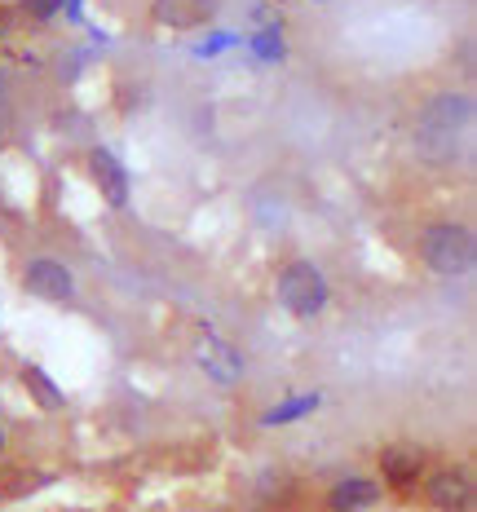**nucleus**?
I'll use <instances>...</instances> for the list:
<instances>
[{"mask_svg": "<svg viewBox=\"0 0 477 512\" xmlns=\"http://www.w3.org/2000/svg\"><path fill=\"white\" fill-rule=\"evenodd\" d=\"M318 5H323V0H318Z\"/></svg>", "mask_w": 477, "mask_h": 512, "instance_id": "17", "label": "nucleus"}, {"mask_svg": "<svg viewBox=\"0 0 477 512\" xmlns=\"http://www.w3.org/2000/svg\"><path fill=\"white\" fill-rule=\"evenodd\" d=\"M279 301L296 318H318L327 309V301H332L327 274L314 261H288L279 270Z\"/></svg>", "mask_w": 477, "mask_h": 512, "instance_id": "3", "label": "nucleus"}, {"mask_svg": "<svg viewBox=\"0 0 477 512\" xmlns=\"http://www.w3.org/2000/svg\"><path fill=\"white\" fill-rule=\"evenodd\" d=\"M318 407V393H305V398H296V402H283V407H270L261 415V424L265 429H274V424H292V420H301L305 411H314Z\"/></svg>", "mask_w": 477, "mask_h": 512, "instance_id": "12", "label": "nucleus"}, {"mask_svg": "<svg viewBox=\"0 0 477 512\" xmlns=\"http://www.w3.org/2000/svg\"><path fill=\"white\" fill-rule=\"evenodd\" d=\"M257 53H261L265 62H279V58H283V36H279V23H274V27H265L261 36H257Z\"/></svg>", "mask_w": 477, "mask_h": 512, "instance_id": "13", "label": "nucleus"}, {"mask_svg": "<svg viewBox=\"0 0 477 512\" xmlns=\"http://www.w3.org/2000/svg\"><path fill=\"white\" fill-rule=\"evenodd\" d=\"M217 18V0H151V23L168 31H199Z\"/></svg>", "mask_w": 477, "mask_h": 512, "instance_id": "6", "label": "nucleus"}, {"mask_svg": "<svg viewBox=\"0 0 477 512\" xmlns=\"http://www.w3.org/2000/svg\"><path fill=\"white\" fill-rule=\"evenodd\" d=\"M89 168H93V181H98L106 204H111V208H129V168H124L111 151H93Z\"/></svg>", "mask_w": 477, "mask_h": 512, "instance_id": "10", "label": "nucleus"}, {"mask_svg": "<svg viewBox=\"0 0 477 512\" xmlns=\"http://www.w3.org/2000/svg\"><path fill=\"white\" fill-rule=\"evenodd\" d=\"M424 504L433 512H469L473 508V477L464 468H438L424 477Z\"/></svg>", "mask_w": 477, "mask_h": 512, "instance_id": "5", "label": "nucleus"}, {"mask_svg": "<svg viewBox=\"0 0 477 512\" xmlns=\"http://www.w3.org/2000/svg\"><path fill=\"white\" fill-rule=\"evenodd\" d=\"M23 287L49 305H67L76 296V274L62 261H53V256H31L23 265Z\"/></svg>", "mask_w": 477, "mask_h": 512, "instance_id": "4", "label": "nucleus"}, {"mask_svg": "<svg viewBox=\"0 0 477 512\" xmlns=\"http://www.w3.org/2000/svg\"><path fill=\"white\" fill-rule=\"evenodd\" d=\"M0 102H5V80H0Z\"/></svg>", "mask_w": 477, "mask_h": 512, "instance_id": "16", "label": "nucleus"}, {"mask_svg": "<svg viewBox=\"0 0 477 512\" xmlns=\"http://www.w3.org/2000/svg\"><path fill=\"white\" fill-rule=\"evenodd\" d=\"M469 128H473V98L460 89H442L420 106L416 151L429 164H451L460 155V146L469 142Z\"/></svg>", "mask_w": 477, "mask_h": 512, "instance_id": "1", "label": "nucleus"}, {"mask_svg": "<svg viewBox=\"0 0 477 512\" xmlns=\"http://www.w3.org/2000/svg\"><path fill=\"white\" fill-rule=\"evenodd\" d=\"M62 5H67V0H27V9H31L36 18H53Z\"/></svg>", "mask_w": 477, "mask_h": 512, "instance_id": "14", "label": "nucleus"}, {"mask_svg": "<svg viewBox=\"0 0 477 512\" xmlns=\"http://www.w3.org/2000/svg\"><path fill=\"white\" fill-rule=\"evenodd\" d=\"M0 455H5V429H0Z\"/></svg>", "mask_w": 477, "mask_h": 512, "instance_id": "15", "label": "nucleus"}, {"mask_svg": "<svg viewBox=\"0 0 477 512\" xmlns=\"http://www.w3.org/2000/svg\"><path fill=\"white\" fill-rule=\"evenodd\" d=\"M473 230L455 226V221H433V226L420 230V261L429 265L438 279H464L473 270Z\"/></svg>", "mask_w": 477, "mask_h": 512, "instance_id": "2", "label": "nucleus"}, {"mask_svg": "<svg viewBox=\"0 0 477 512\" xmlns=\"http://www.w3.org/2000/svg\"><path fill=\"white\" fill-rule=\"evenodd\" d=\"M195 354H199V367H204L217 384H239V376H243V354L230 345V340H221L217 332H208V336H199Z\"/></svg>", "mask_w": 477, "mask_h": 512, "instance_id": "8", "label": "nucleus"}, {"mask_svg": "<svg viewBox=\"0 0 477 512\" xmlns=\"http://www.w3.org/2000/svg\"><path fill=\"white\" fill-rule=\"evenodd\" d=\"M380 477H385V486L398 490V495L416 490L424 477V451L420 446H407V442L385 446V451H380Z\"/></svg>", "mask_w": 477, "mask_h": 512, "instance_id": "7", "label": "nucleus"}, {"mask_svg": "<svg viewBox=\"0 0 477 512\" xmlns=\"http://www.w3.org/2000/svg\"><path fill=\"white\" fill-rule=\"evenodd\" d=\"M23 384H27V393H36L40 407H49V411L62 407V389H58V384H53L40 367H23Z\"/></svg>", "mask_w": 477, "mask_h": 512, "instance_id": "11", "label": "nucleus"}, {"mask_svg": "<svg viewBox=\"0 0 477 512\" xmlns=\"http://www.w3.org/2000/svg\"><path fill=\"white\" fill-rule=\"evenodd\" d=\"M385 495V486L371 477H341L327 490V512H371Z\"/></svg>", "mask_w": 477, "mask_h": 512, "instance_id": "9", "label": "nucleus"}]
</instances>
